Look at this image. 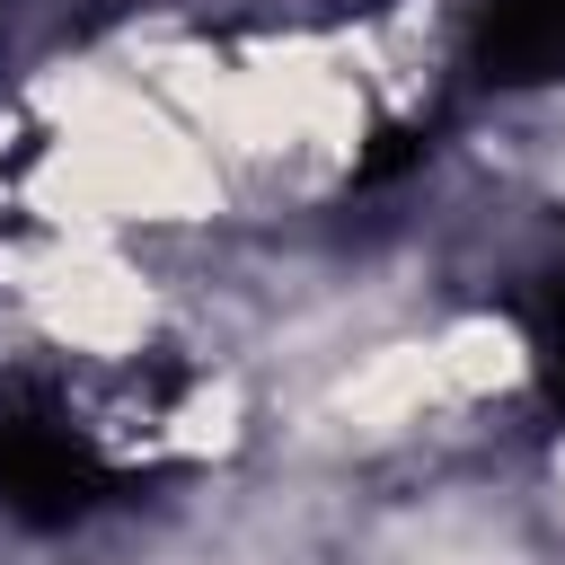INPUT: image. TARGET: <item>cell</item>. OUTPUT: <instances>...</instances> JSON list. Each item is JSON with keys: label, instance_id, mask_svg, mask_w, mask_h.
Segmentation results:
<instances>
[{"label": "cell", "instance_id": "5", "mask_svg": "<svg viewBox=\"0 0 565 565\" xmlns=\"http://www.w3.org/2000/svg\"><path fill=\"white\" fill-rule=\"evenodd\" d=\"M424 565H521L512 547H494V539H468V547H433Z\"/></svg>", "mask_w": 565, "mask_h": 565}, {"label": "cell", "instance_id": "1", "mask_svg": "<svg viewBox=\"0 0 565 565\" xmlns=\"http://www.w3.org/2000/svg\"><path fill=\"white\" fill-rule=\"evenodd\" d=\"M71 168L115 212H194L212 194V168L194 159V141L177 124H159L150 106H132V97L88 106V124L71 132Z\"/></svg>", "mask_w": 565, "mask_h": 565}, {"label": "cell", "instance_id": "2", "mask_svg": "<svg viewBox=\"0 0 565 565\" xmlns=\"http://www.w3.org/2000/svg\"><path fill=\"white\" fill-rule=\"evenodd\" d=\"M35 318H44L53 335L88 344V353H124V344L150 327V291H141L115 256L71 247V256L35 265Z\"/></svg>", "mask_w": 565, "mask_h": 565}, {"label": "cell", "instance_id": "3", "mask_svg": "<svg viewBox=\"0 0 565 565\" xmlns=\"http://www.w3.org/2000/svg\"><path fill=\"white\" fill-rule=\"evenodd\" d=\"M424 406H450L433 344H388V353H371V362L335 388V424H344V433H397V424H415Z\"/></svg>", "mask_w": 565, "mask_h": 565}, {"label": "cell", "instance_id": "6", "mask_svg": "<svg viewBox=\"0 0 565 565\" xmlns=\"http://www.w3.org/2000/svg\"><path fill=\"white\" fill-rule=\"evenodd\" d=\"M556 494H565V450H556Z\"/></svg>", "mask_w": 565, "mask_h": 565}, {"label": "cell", "instance_id": "4", "mask_svg": "<svg viewBox=\"0 0 565 565\" xmlns=\"http://www.w3.org/2000/svg\"><path fill=\"white\" fill-rule=\"evenodd\" d=\"M433 353H441V388L450 397H486V388L521 380V335L503 318H459V327L433 335Z\"/></svg>", "mask_w": 565, "mask_h": 565}]
</instances>
